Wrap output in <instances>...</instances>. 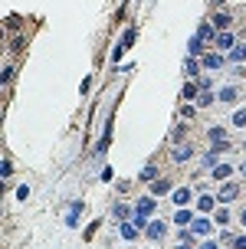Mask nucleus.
<instances>
[{"instance_id": "1", "label": "nucleus", "mask_w": 246, "mask_h": 249, "mask_svg": "<svg viewBox=\"0 0 246 249\" xmlns=\"http://www.w3.org/2000/svg\"><path fill=\"white\" fill-rule=\"evenodd\" d=\"M190 230H194V236H204V239H210V233H213V220H210L207 213H200V216H194V223H190Z\"/></svg>"}, {"instance_id": "2", "label": "nucleus", "mask_w": 246, "mask_h": 249, "mask_svg": "<svg viewBox=\"0 0 246 249\" xmlns=\"http://www.w3.org/2000/svg\"><path fill=\"white\" fill-rule=\"evenodd\" d=\"M236 197H240V184H236V180H227V184L220 187V194H217V200H220V207H227V203H233Z\"/></svg>"}, {"instance_id": "3", "label": "nucleus", "mask_w": 246, "mask_h": 249, "mask_svg": "<svg viewBox=\"0 0 246 249\" xmlns=\"http://www.w3.org/2000/svg\"><path fill=\"white\" fill-rule=\"evenodd\" d=\"M230 23H233V17H230L227 10H217V13H213V20H210V26H213L217 33H230Z\"/></svg>"}, {"instance_id": "4", "label": "nucleus", "mask_w": 246, "mask_h": 249, "mask_svg": "<svg viewBox=\"0 0 246 249\" xmlns=\"http://www.w3.org/2000/svg\"><path fill=\"white\" fill-rule=\"evenodd\" d=\"M145 236H148V239H154V243H158V239H164V236H168V223H161V220H151V223L145 226Z\"/></svg>"}, {"instance_id": "5", "label": "nucleus", "mask_w": 246, "mask_h": 249, "mask_svg": "<svg viewBox=\"0 0 246 249\" xmlns=\"http://www.w3.org/2000/svg\"><path fill=\"white\" fill-rule=\"evenodd\" d=\"M190 197H194V190H190V187H177V190H171V200H174V207H177V210L187 207Z\"/></svg>"}, {"instance_id": "6", "label": "nucleus", "mask_w": 246, "mask_h": 249, "mask_svg": "<svg viewBox=\"0 0 246 249\" xmlns=\"http://www.w3.org/2000/svg\"><path fill=\"white\" fill-rule=\"evenodd\" d=\"M217 203H220L217 197H210V194H200V197H197V213H207V216H210V213L217 210Z\"/></svg>"}, {"instance_id": "7", "label": "nucleus", "mask_w": 246, "mask_h": 249, "mask_svg": "<svg viewBox=\"0 0 246 249\" xmlns=\"http://www.w3.org/2000/svg\"><path fill=\"white\" fill-rule=\"evenodd\" d=\"M171 158L177 164H184V161H190L194 158V144H174V151H171Z\"/></svg>"}, {"instance_id": "8", "label": "nucleus", "mask_w": 246, "mask_h": 249, "mask_svg": "<svg viewBox=\"0 0 246 249\" xmlns=\"http://www.w3.org/2000/svg\"><path fill=\"white\" fill-rule=\"evenodd\" d=\"M213 46H217L220 53H230V50L236 46V36H233V33H217V39H213Z\"/></svg>"}, {"instance_id": "9", "label": "nucleus", "mask_w": 246, "mask_h": 249, "mask_svg": "<svg viewBox=\"0 0 246 249\" xmlns=\"http://www.w3.org/2000/svg\"><path fill=\"white\" fill-rule=\"evenodd\" d=\"M171 177H158L154 184H151V197H164V194H171Z\"/></svg>"}, {"instance_id": "10", "label": "nucleus", "mask_w": 246, "mask_h": 249, "mask_svg": "<svg viewBox=\"0 0 246 249\" xmlns=\"http://www.w3.org/2000/svg\"><path fill=\"white\" fill-rule=\"evenodd\" d=\"M207 43H204V39H197V36H190V43H187V56H194V59H204V56H207Z\"/></svg>"}, {"instance_id": "11", "label": "nucleus", "mask_w": 246, "mask_h": 249, "mask_svg": "<svg viewBox=\"0 0 246 249\" xmlns=\"http://www.w3.org/2000/svg\"><path fill=\"white\" fill-rule=\"evenodd\" d=\"M230 174H233V164H217V167H213V180H220V184H227V180H230Z\"/></svg>"}, {"instance_id": "12", "label": "nucleus", "mask_w": 246, "mask_h": 249, "mask_svg": "<svg viewBox=\"0 0 246 249\" xmlns=\"http://www.w3.org/2000/svg\"><path fill=\"white\" fill-rule=\"evenodd\" d=\"M194 223V213L187 210V207H181V210L174 213V226H177V230H181V226H190Z\"/></svg>"}, {"instance_id": "13", "label": "nucleus", "mask_w": 246, "mask_h": 249, "mask_svg": "<svg viewBox=\"0 0 246 249\" xmlns=\"http://www.w3.org/2000/svg\"><path fill=\"white\" fill-rule=\"evenodd\" d=\"M194 36H197V39H204V43H213V39H217V30H213L210 23H200Z\"/></svg>"}, {"instance_id": "14", "label": "nucleus", "mask_w": 246, "mask_h": 249, "mask_svg": "<svg viewBox=\"0 0 246 249\" xmlns=\"http://www.w3.org/2000/svg\"><path fill=\"white\" fill-rule=\"evenodd\" d=\"M227 59L230 62H246V43H236L233 50L227 53Z\"/></svg>"}, {"instance_id": "15", "label": "nucleus", "mask_w": 246, "mask_h": 249, "mask_svg": "<svg viewBox=\"0 0 246 249\" xmlns=\"http://www.w3.org/2000/svg\"><path fill=\"white\" fill-rule=\"evenodd\" d=\"M200 62H204V69H220V66H223V56H220V53H207Z\"/></svg>"}, {"instance_id": "16", "label": "nucleus", "mask_w": 246, "mask_h": 249, "mask_svg": "<svg viewBox=\"0 0 246 249\" xmlns=\"http://www.w3.org/2000/svg\"><path fill=\"white\" fill-rule=\"evenodd\" d=\"M200 66H204L200 59H194V56H187V62H184V72H187V79H197V72H200Z\"/></svg>"}, {"instance_id": "17", "label": "nucleus", "mask_w": 246, "mask_h": 249, "mask_svg": "<svg viewBox=\"0 0 246 249\" xmlns=\"http://www.w3.org/2000/svg\"><path fill=\"white\" fill-rule=\"evenodd\" d=\"M197 89H200V82H194V79H190V82L181 89V99H184V102H194L197 99Z\"/></svg>"}, {"instance_id": "18", "label": "nucleus", "mask_w": 246, "mask_h": 249, "mask_svg": "<svg viewBox=\"0 0 246 249\" xmlns=\"http://www.w3.org/2000/svg\"><path fill=\"white\" fill-rule=\"evenodd\" d=\"M217 99H220V102H230V105H233V102L240 99V92H236V86H223Z\"/></svg>"}, {"instance_id": "19", "label": "nucleus", "mask_w": 246, "mask_h": 249, "mask_svg": "<svg viewBox=\"0 0 246 249\" xmlns=\"http://www.w3.org/2000/svg\"><path fill=\"white\" fill-rule=\"evenodd\" d=\"M138 180H145V184H154V180H158V167H154V164H148L145 171L138 174Z\"/></svg>"}, {"instance_id": "20", "label": "nucleus", "mask_w": 246, "mask_h": 249, "mask_svg": "<svg viewBox=\"0 0 246 249\" xmlns=\"http://www.w3.org/2000/svg\"><path fill=\"white\" fill-rule=\"evenodd\" d=\"M213 223L227 226V223H230V210H227V207H217V210H213Z\"/></svg>"}, {"instance_id": "21", "label": "nucleus", "mask_w": 246, "mask_h": 249, "mask_svg": "<svg viewBox=\"0 0 246 249\" xmlns=\"http://www.w3.org/2000/svg\"><path fill=\"white\" fill-rule=\"evenodd\" d=\"M118 233H122V239H138V226L128 220V223H122V230H118Z\"/></svg>"}, {"instance_id": "22", "label": "nucleus", "mask_w": 246, "mask_h": 249, "mask_svg": "<svg viewBox=\"0 0 246 249\" xmlns=\"http://www.w3.org/2000/svg\"><path fill=\"white\" fill-rule=\"evenodd\" d=\"M115 216H118L122 223H128V220H135V216H132V210H128V203H115Z\"/></svg>"}, {"instance_id": "23", "label": "nucleus", "mask_w": 246, "mask_h": 249, "mask_svg": "<svg viewBox=\"0 0 246 249\" xmlns=\"http://www.w3.org/2000/svg\"><path fill=\"white\" fill-rule=\"evenodd\" d=\"M207 138L213 141V144H217V141H227V128H220V124H213V128L207 131Z\"/></svg>"}, {"instance_id": "24", "label": "nucleus", "mask_w": 246, "mask_h": 249, "mask_svg": "<svg viewBox=\"0 0 246 249\" xmlns=\"http://www.w3.org/2000/svg\"><path fill=\"white\" fill-rule=\"evenodd\" d=\"M213 102H217V95H213L210 89H204V95H197V105H200V108H207V105H213Z\"/></svg>"}, {"instance_id": "25", "label": "nucleus", "mask_w": 246, "mask_h": 249, "mask_svg": "<svg viewBox=\"0 0 246 249\" xmlns=\"http://www.w3.org/2000/svg\"><path fill=\"white\" fill-rule=\"evenodd\" d=\"M0 177H3V180H10V177H13V161H10V158L0 161Z\"/></svg>"}, {"instance_id": "26", "label": "nucleus", "mask_w": 246, "mask_h": 249, "mask_svg": "<svg viewBox=\"0 0 246 249\" xmlns=\"http://www.w3.org/2000/svg\"><path fill=\"white\" fill-rule=\"evenodd\" d=\"M230 124H233V128H246V108H240V112L233 115V122H230Z\"/></svg>"}, {"instance_id": "27", "label": "nucleus", "mask_w": 246, "mask_h": 249, "mask_svg": "<svg viewBox=\"0 0 246 249\" xmlns=\"http://www.w3.org/2000/svg\"><path fill=\"white\" fill-rule=\"evenodd\" d=\"M132 43H135V30H125V36H122V43H118V46H122V50H128Z\"/></svg>"}, {"instance_id": "28", "label": "nucleus", "mask_w": 246, "mask_h": 249, "mask_svg": "<svg viewBox=\"0 0 246 249\" xmlns=\"http://www.w3.org/2000/svg\"><path fill=\"white\" fill-rule=\"evenodd\" d=\"M184 135H187V128H184V124H177V128L171 131V141H181Z\"/></svg>"}, {"instance_id": "29", "label": "nucleus", "mask_w": 246, "mask_h": 249, "mask_svg": "<svg viewBox=\"0 0 246 249\" xmlns=\"http://www.w3.org/2000/svg\"><path fill=\"white\" fill-rule=\"evenodd\" d=\"M197 249H220L217 239H204V243H197Z\"/></svg>"}, {"instance_id": "30", "label": "nucleus", "mask_w": 246, "mask_h": 249, "mask_svg": "<svg viewBox=\"0 0 246 249\" xmlns=\"http://www.w3.org/2000/svg\"><path fill=\"white\" fill-rule=\"evenodd\" d=\"M233 233H230V230H223V233H220V243H230V246H233Z\"/></svg>"}, {"instance_id": "31", "label": "nucleus", "mask_w": 246, "mask_h": 249, "mask_svg": "<svg viewBox=\"0 0 246 249\" xmlns=\"http://www.w3.org/2000/svg\"><path fill=\"white\" fill-rule=\"evenodd\" d=\"M10 79H13V66H7L3 69V86H10Z\"/></svg>"}, {"instance_id": "32", "label": "nucleus", "mask_w": 246, "mask_h": 249, "mask_svg": "<svg viewBox=\"0 0 246 249\" xmlns=\"http://www.w3.org/2000/svg\"><path fill=\"white\" fill-rule=\"evenodd\" d=\"M30 197V187H17V200H26Z\"/></svg>"}, {"instance_id": "33", "label": "nucleus", "mask_w": 246, "mask_h": 249, "mask_svg": "<svg viewBox=\"0 0 246 249\" xmlns=\"http://www.w3.org/2000/svg\"><path fill=\"white\" fill-rule=\"evenodd\" d=\"M233 249H246V233H243V236H236V239H233Z\"/></svg>"}, {"instance_id": "34", "label": "nucleus", "mask_w": 246, "mask_h": 249, "mask_svg": "<svg viewBox=\"0 0 246 249\" xmlns=\"http://www.w3.org/2000/svg\"><path fill=\"white\" fill-rule=\"evenodd\" d=\"M240 223H243V226H246V210H243V213H240Z\"/></svg>"}, {"instance_id": "35", "label": "nucleus", "mask_w": 246, "mask_h": 249, "mask_svg": "<svg viewBox=\"0 0 246 249\" xmlns=\"http://www.w3.org/2000/svg\"><path fill=\"white\" fill-rule=\"evenodd\" d=\"M174 249H190V246H187V243H177V246H174Z\"/></svg>"}, {"instance_id": "36", "label": "nucleus", "mask_w": 246, "mask_h": 249, "mask_svg": "<svg viewBox=\"0 0 246 249\" xmlns=\"http://www.w3.org/2000/svg\"><path fill=\"white\" fill-rule=\"evenodd\" d=\"M240 174H243V177H246V164H243V167H240Z\"/></svg>"}, {"instance_id": "37", "label": "nucleus", "mask_w": 246, "mask_h": 249, "mask_svg": "<svg viewBox=\"0 0 246 249\" xmlns=\"http://www.w3.org/2000/svg\"><path fill=\"white\" fill-rule=\"evenodd\" d=\"M230 249H233V246H230Z\"/></svg>"}]
</instances>
